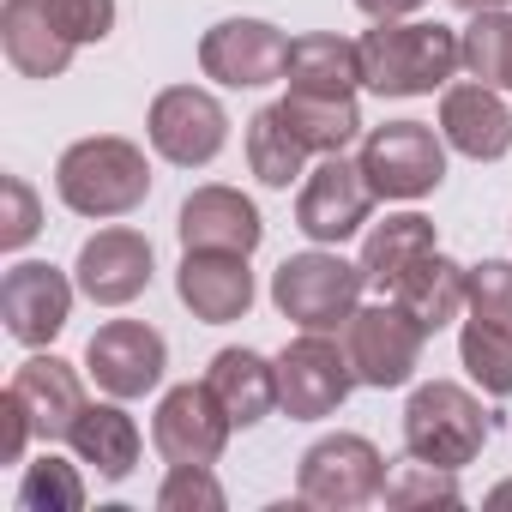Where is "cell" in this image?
Returning <instances> with one entry per match:
<instances>
[{"label": "cell", "instance_id": "ac0fdd59", "mask_svg": "<svg viewBox=\"0 0 512 512\" xmlns=\"http://www.w3.org/2000/svg\"><path fill=\"white\" fill-rule=\"evenodd\" d=\"M175 235L181 247H217V253H253L266 241L260 205H253L241 187H193L175 211Z\"/></svg>", "mask_w": 512, "mask_h": 512}, {"label": "cell", "instance_id": "9c48e42d", "mask_svg": "<svg viewBox=\"0 0 512 512\" xmlns=\"http://www.w3.org/2000/svg\"><path fill=\"white\" fill-rule=\"evenodd\" d=\"M145 139L163 163L175 169H205L217 163V151L229 145V115L211 91L199 85H169L151 97V115H145Z\"/></svg>", "mask_w": 512, "mask_h": 512}, {"label": "cell", "instance_id": "4dcf8cb0", "mask_svg": "<svg viewBox=\"0 0 512 512\" xmlns=\"http://www.w3.org/2000/svg\"><path fill=\"white\" fill-rule=\"evenodd\" d=\"M458 506L464 500V488H458V470H440V464H428V458H410L404 452V464H392L386 470V506Z\"/></svg>", "mask_w": 512, "mask_h": 512}, {"label": "cell", "instance_id": "8fae6325", "mask_svg": "<svg viewBox=\"0 0 512 512\" xmlns=\"http://www.w3.org/2000/svg\"><path fill=\"white\" fill-rule=\"evenodd\" d=\"M290 67V37L272 19H223L199 37V73L229 91H266Z\"/></svg>", "mask_w": 512, "mask_h": 512}, {"label": "cell", "instance_id": "836d02e7", "mask_svg": "<svg viewBox=\"0 0 512 512\" xmlns=\"http://www.w3.org/2000/svg\"><path fill=\"white\" fill-rule=\"evenodd\" d=\"M49 7V19L85 49V43H103L109 31H115V0H43Z\"/></svg>", "mask_w": 512, "mask_h": 512}, {"label": "cell", "instance_id": "f35d334b", "mask_svg": "<svg viewBox=\"0 0 512 512\" xmlns=\"http://www.w3.org/2000/svg\"><path fill=\"white\" fill-rule=\"evenodd\" d=\"M488 500H494V506H512V482H500V488H494Z\"/></svg>", "mask_w": 512, "mask_h": 512}, {"label": "cell", "instance_id": "52a82bcc", "mask_svg": "<svg viewBox=\"0 0 512 512\" xmlns=\"http://www.w3.org/2000/svg\"><path fill=\"white\" fill-rule=\"evenodd\" d=\"M296 494L326 512H356L386 494V458L368 434H326L302 452Z\"/></svg>", "mask_w": 512, "mask_h": 512}, {"label": "cell", "instance_id": "2e32d148", "mask_svg": "<svg viewBox=\"0 0 512 512\" xmlns=\"http://www.w3.org/2000/svg\"><path fill=\"white\" fill-rule=\"evenodd\" d=\"M175 296H181V308H187L193 320H205V326L247 320V308H253V272H247V253L181 247Z\"/></svg>", "mask_w": 512, "mask_h": 512}, {"label": "cell", "instance_id": "9a60e30c", "mask_svg": "<svg viewBox=\"0 0 512 512\" xmlns=\"http://www.w3.org/2000/svg\"><path fill=\"white\" fill-rule=\"evenodd\" d=\"M151 272H157V253L139 229L127 223H109L97 229L85 247H79V260H73V278L79 290L97 302V308H127L151 290Z\"/></svg>", "mask_w": 512, "mask_h": 512}, {"label": "cell", "instance_id": "6da1fadb", "mask_svg": "<svg viewBox=\"0 0 512 512\" xmlns=\"http://www.w3.org/2000/svg\"><path fill=\"white\" fill-rule=\"evenodd\" d=\"M362 85L374 97H434L464 67V37L440 19H374L356 37Z\"/></svg>", "mask_w": 512, "mask_h": 512}, {"label": "cell", "instance_id": "83f0119b", "mask_svg": "<svg viewBox=\"0 0 512 512\" xmlns=\"http://www.w3.org/2000/svg\"><path fill=\"white\" fill-rule=\"evenodd\" d=\"M458 362L488 398H512V326L470 314L458 332Z\"/></svg>", "mask_w": 512, "mask_h": 512}, {"label": "cell", "instance_id": "5bb4252c", "mask_svg": "<svg viewBox=\"0 0 512 512\" xmlns=\"http://www.w3.org/2000/svg\"><path fill=\"white\" fill-rule=\"evenodd\" d=\"M73 284L61 266L49 260H19L7 266V278H0V320H7V332L25 344V350H43L67 332L73 320Z\"/></svg>", "mask_w": 512, "mask_h": 512}, {"label": "cell", "instance_id": "484cf974", "mask_svg": "<svg viewBox=\"0 0 512 512\" xmlns=\"http://www.w3.org/2000/svg\"><path fill=\"white\" fill-rule=\"evenodd\" d=\"M284 121L296 127V139L314 151V157H332V151H350L356 133H362V109L356 97H302V91H284Z\"/></svg>", "mask_w": 512, "mask_h": 512}, {"label": "cell", "instance_id": "74e56055", "mask_svg": "<svg viewBox=\"0 0 512 512\" xmlns=\"http://www.w3.org/2000/svg\"><path fill=\"white\" fill-rule=\"evenodd\" d=\"M458 13H500V7H512V0H452Z\"/></svg>", "mask_w": 512, "mask_h": 512}, {"label": "cell", "instance_id": "d590c367", "mask_svg": "<svg viewBox=\"0 0 512 512\" xmlns=\"http://www.w3.org/2000/svg\"><path fill=\"white\" fill-rule=\"evenodd\" d=\"M31 440H37V428H31V416H25V404H19L13 392H0V458L19 464Z\"/></svg>", "mask_w": 512, "mask_h": 512}, {"label": "cell", "instance_id": "e0dca14e", "mask_svg": "<svg viewBox=\"0 0 512 512\" xmlns=\"http://www.w3.org/2000/svg\"><path fill=\"white\" fill-rule=\"evenodd\" d=\"M440 139L470 157V163H500L512 151V109H506V91L482 85V79H464V85H446L440 91Z\"/></svg>", "mask_w": 512, "mask_h": 512}, {"label": "cell", "instance_id": "f546056e", "mask_svg": "<svg viewBox=\"0 0 512 512\" xmlns=\"http://www.w3.org/2000/svg\"><path fill=\"white\" fill-rule=\"evenodd\" d=\"M85 506V476L79 464L43 452L37 464H25L19 476V512H79Z\"/></svg>", "mask_w": 512, "mask_h": 512}, {"label": "cell", "instance_id": "d4e9b609", "mask_svg": "<svg viewBox=\"0 0 512 512\" xmlns=\"http://www.w3.org/2000/svg\"><path fill=\"white\" fill-rule=\"evenodd\" d=\"M440 247V235H434V217H422V211H392L386 223H374L368 229V241H362V278H368V290H380V296H392L398 290V278L416 266V260H428V253Z\"/></svg>", "mask_w": 512, "mask_h": 512}, {"label": "cell", "instance_id": "d6a6232c", "mask_svg": "<svg viewBox=\"0 0 512 512\" xmlns=\"http://www.w3.org/2000/svg\"><path fill=\"white\" fill-rule=\"evenodd\" d=\"M470 314L512 326V260H482V266H470Z\"/></svg>", "mask_w": 512, "mask_h": 512}, {"label": "cell", "instance_id": "44dd1931", "mask_svg": "<svg viewBox=\"0 0 512 512\" xmlns=\"http://www.w3.org/2000/svg\"><path fill=\"white\" fill-rule=\"evenodd\" d=\"M205 386L217 392V404L235 428H260L278 410V362H266L260 350H241V344L217 350L205 368Z\"/></svg>", "mask_w": 512, "mask_h": 512}, {"label": "cell", "instance_id": "ffe728a7", "mask_svg": "<svg viewBox=\"0 0 512 512\" xmlns=\"http://www.w3.org/2000/svg\"><path fill=\"white\" fill-rule=\"evenodd\" d=\"M0 49H7L13 73L25 79H61L79 55V43L49 19L43 0H7L0 7Z\"/></svg>", "mask_w": 512, "mask_h": 512}, {"label": "cell", "instance_id": "603a6c76", "mask_svg": "<svg viewBox=\"0 0 512 512\" xmlns=\"http://www.w3.org/2000/svg\"><path fill=\"white\" fill-rule=\"evenodd\" d=\"M284 85L302 97H356L362 91V49L350 37H332V31L290 37Z\"/></svg>", "mask_w": 512, "mask_h": 512}, {"label": "cell", "instance_id": "7402d4cb", "mask_svg": "<svg viewBox=\"0 0 512 512\" xmlns=\"http://www.w3.org/2000/svg\"><path fill=\"white\" fill-rule=\"evenodd\" d=\"M386 302H398L428 338L440 332V326H452L464 308H470V266H458L452 253H428V260H416L404 278H398V290L386 296Z\"/></svg>", "mask_w": 512, "mask_h": 512}, {"label": "cell", "instance_id": "7c38bea8", "mask_svg": "<svg viewBox=\"0 0 512 512\" xmlns=\"http://www.w3.org/2000/svg\"><path fill=\"white\" fill-rule=\"evenodd\" d=\"M163 368H169V344L145 320H109L85 344V374L97 380L103 398H121V404L157 392L163 386Z\"/></svg>", "mask_w": 512, "mask_h": 512}, {"label": "cell", "instance_id": "e575fe53", "mask_svg": "<svg viewBox=\"0 0 512 512\" xmlns=\"http://www.w3.org/2000/svg\"><path fill=\"white\" fill-rule=\"evenodd\" d=\"M0 193H7V217H0V247H25V241L43 229L37 193H31L19 175H7V181H0Z\"/></svg>", "mask_w": 512, "mask_h": 512}, {"label": "cell", "instance_id": "4fadbf2b", "mask_svg": "<svg viewBox=\"0 0 512 512\" xmlns=\"http://www.w3.org/2000/svg\"><path fill=\"white\" fill-rule=\"evenodd\" d=\"M235 422L223 416L217 392L205 380H187V386H169L157 398V416H151V446L163 464H217L223 446H229Z\"/></svg>", "mask_w": 512, "mask_h": 512}, {"label": "cell", "instance_id": "30bf717a", "mask_svg": "<svg viewBox=\"0 0 512 512\" xmlns=\"http://www.w3.org/2000/svg\"><path fill=\"white\" fill-rule=\"evenodd\" d=\"M374 199H380V193H374V181L362 175V163L344 157V151H332V157L314 163V175H308L302 193H296V229H302L314 247H344V241L368 223Z\"/></svg>", "mask_w": 512, "mask_h": 512}, {"label": "cell", "instance_id": "cb8c5ba5", "mask_svg": "<svg viewBox=\"0 0 512 512\" xmlns=\"http://www.w3.org/2000/svg\"><path fill=\"white\" fill-rule=\"evenodd\" d=\"M67 446H73L79 464H91L103 482H127L145 440H139V422L121 410V398H103V404H85V410H79Z\"/></svg>", "mask_w": 512, "mask_h": 512}, {"label": "cell", "instance_id": "4316f807", "mask_svg": "<svg viewBox=\"0 0 512 512\" xmlns=\"http://www.w3.org/2000/svg\"><path fill=\"white\" fill-rule=\"evenodd\" d=\"M308 157H314V151L296 139V127L284 121V109H278V103H266L260 115L247 121V169L260 175L266 187H278V193H284L290 181H302V163H308Z\"/></svg>", "mask_w": 512, "mask_h": 512}, {"label": "cell", "instance_id": "f1b7e54d", "mask_svg": "<svg viewBox=\"0 0 512 512\" xmlns=\"http://www.w3.org/2000/svg\"><path fill=\"white\" fill-rule=\"evenodd\" d=\"M464 37V73L506 91L512 97V13H470V25L458 31Z\"/></svg>", "mask_w": 512, "mask_h": 512}, {"label": "cell", "instance_id": "277c9868", "mask_svg": "<svg viewBox=\"0 0 512 512\" xmlns=\"http://www.w3.org/2000/svg\"><path fill=\"white\" fill-rule=\"evenodd\" d=\"M362 290H368L362 266H350L338 247L290 253V260L272 272V302L302 332H344L350 314L362 308Z\"/></svg>", "mask_w": 512, "mask_h": 512}, {"label": "cell", "instance_id": "8992f818", "mask_svg": "<svg viewBox=\"0 0 512 512\" xmlns=\"http://www.w3.org/2000/svg\"><path fill=\"white\" fill-rule=\"evenodd\" d=\"M356 163L380 199H428L446 181V139L428 121H386L368 127Z\"/></svg>", "mask_w": 512, "mask_h": 512}, {"label": "cell", "instance_id": "7a4b0ae2", "mask_svg": "<svg viewBox=\"0 0 512 512\" xmlns=\"http://www.w3.org/2000/svg\"><path fill=\"white\" fill-rule=\"evenodd\" d=\"M55 193L73 217H97V223H115L127 211H139L151 199V163L133 139L121 133H91L79 145L61 151L55 163Z\"/></svg>", "mask_w": 512, "mask_h": 512}, {"label": "cell", "instance_id": "5b68a950", "mask_svg": "<svg viewBox=\"0 0 512 512\" xmlns=\"http://www.w3.org/2000/svg\"><path fill=\"white\" fill-rule=\"evenodd\" d=\"M356 386L362 380L350 368V350L332 332H302L278 356V410L290 422H326V416H338Z\"/></svg>", "mask_w": 512, "mask_h": 512}, {"label": "cell", "instance_id": "ba28073f", "mask_svg": "<svg viewBox=\"0 0 512 512\" xmlns=\"http://www.w3.org/2000/svg\"><path fill=\"white\" fill-rule=\"evenodd\" d=\"M422 344H428V332H422L398 302L356 308L350 326H344L350 368H356V380L374 386V392H398V386H410L416 368H422Z\"/></svg>", "mask_w": 512, "mask_h": 512}, {"label": "cell", "instance_id": "d6986e66", "mask_svg": "<svg viewBox=\"0 0 512 512\" xmlns=\"http://www.w3.org/2000/svg\"><path fill=\"white\" fill-rule=\"evenodd\" d=\"M7 392L25 404V416H31L37 440H67V434H73V422H79V410L91 404V398H85L79 368H73V362H61V356H31V362L7 380Z\"/></svg>", "mask_w": 512, "mask_h": 512}, {"label": "cell", "instance_id": "3957f363", "mask_svg": "<svg viewBox=\"0 0 512 512\" xmlns=\"http://www.w3.org/2000/svg\"><path fill=\"white\" fill-rule=\"evenodd\" d=\"M494 434V416L482 410L476 392H464L458 380H428L410 392L404 404V452L410 458H428L440 470H464L482 458Z\"/></svg>", "mask_w": 512, "mask_h": 512}, {"label": "cell", "instance_id": "8d00e7d4", "mask_svg": "<svg viewBox=\"0 0 512 512\" xmlns=\"http://www.w3.org/2000/svg\"><path fill=\"white\" fill-rule=\"evenodd\" d=\"M356 7H362L368 19H410V13L428 7V0H356Z\"/></svg>", "mask_w": 512, "mask_h": 512}, {"label": "cell", "instance_id": "1f68e13d", "mask_svg": "<svg viewBox=\"0 0 512 512\" xmlns=\"http://www.w3.org/2000/svg\"><path fill=\"white\" fill-rule=\"evenodd\" d=\"M223 482L211 476V464H169L163 488H157V506L163 512H223Z\"/></svg>", "mask_w": 512, "mask_h": 512}]
</instances>
